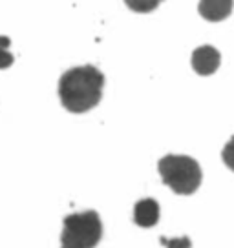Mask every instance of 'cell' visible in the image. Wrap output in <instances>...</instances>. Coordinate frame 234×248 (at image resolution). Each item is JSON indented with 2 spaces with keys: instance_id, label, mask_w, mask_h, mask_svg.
<instances>
[{
  "instance_id": "cell-8",
  "label": "cell",
  "mask_w": 234,
  "mask_h": 248,
  "mask_svg": "<svg viewBox=\"0 0 234 248\" xmlns=\"http://www.w3.org/2000/svg\"><path fill=\"white\" fill-rule=\"evenodd\" d=\"M9 44L11 40L8 37H0V70H6L13 64V55L9 51Z\"/></svg>"
},
{
  "instance_id": "cell-4",
  "label": "cell",
  "mask_w": 234,
  "mask_h": 248,
  "mask_svg": "<svg viewBox=\"0 0 234 248\" xmlns=\"http://www.w3.org/2000/svg\"><path fill=\"white\" fill-rule=\"evenodd\" d=\"M219 62H221V55L216 47L212 46H200L194 49L190 64L194 68L196 73H200L203 77L216 73V70L219 68Z\"/></svg>"
},
{
  "instance_id": "cell-1",
  "label": "cell",
  "mask_w": 234,
  "mask_h": 248,
  "mask_svg": "<svg viewBox=\"0 0 234 248\" xmlns=\"http://www.w3.org/2000/svg\"><path fill=\"white\" fill-rule=\"evenodd\" d=\"M104 75L95 66L71 68L59 80V97L71 113H84L95 108L102 97Z\"/></svg>"
},
{
  "instance_id": "cell-7",
  "label": "cell",
  "mask_w": 234,
  "mask_h": 248,
  "mask_svg": "<svg viewBox=\"0 0 234 248\" xmlns=\"http://www.w3.org/2000/svg\"><path fill=\"white\" fill-rule=\"evenodd\" d=\"M161 2L163 0H125L126 6L135 13H150V11L157 9Z\"/></svg>"
},
{
  "instance_id": "cell-10",
  "label": "cell",
  "mask_w": 234,
  "mask_h": 248,
  "mask_svg": "<svg viewBox=\"0 0 234 248\" xmlns=\"http://www.w3.org/2000/svg\"><path fill=\"white\" fill-rule=\"evenodd\" d=\"M221 159L227 164V168L234 171V137H231V140L225 144L223 152H221Z\"/></svg>"
},
{
  "instance_id": "cell-9",
  "label": "cell",
  "mask_w": 234,
  "mask_h": 248,
  "mask_svg": "<svg viewBox=\"0 0 234 248\" xmlns=\"http://www.w3.org/2000/svg\"><path fill=\"white\" fill-rule=\"evenodd\" d=\"M159 243L165 245L167 248H190L192 247L190 239L185 237V235H183V237H170V239H168V237H161Z\"/></svg>"
},
{
  "instance_id": "cell-6",
  "label": "cell",
  "mask_w": 234,
  "mask_h": 248,
  "mask_svg": "<svg viewBox=\"0 0 234 248\" xmlns=\"http://www.w3.org/2000/svg\"><path fill=\"white\" fill-rule=\"evenodd\" d=\"M134 221L141 228H150L159 221V204L154 199H141L134 206Z\"/></svg>"
},
{
  "instance_id": "cell-3",
  "label": "cell",
  "mask_w": 234,
  "mask_h": 248,
  "mask_svg": "<svg viewBox=\"0 0 234 248\" xmlns=\"http://www.w3.org/2000/svg\"><path fill=\"white\" fill-rule=\"evenodd\" d=\"M102 237L101 217L94 210L64 217L61 248H95Z\"/></svg>"
},
{
  "instance_id": "cell-2",
  "label": "cell",
  "mask_w": 234,
  "mask_h": 248,
  "mask_svg": "<svg viewBox=\"0 0 234 248\" xmlns=\"http://www.w3.org/2000/svg\"><path fill=\"white\" fill-rule=\"evenodd\" d=\"M157 171L174 194L190 195L201 185V168L188 155H165L157 163Z\"/></svg>"
},
{
  "instance_id": "cell-5",
  "label": "cell",
  "mask_w": 234,
  "mask_h": 248,
  "mask_svg": "<svg viewBox=\"0 0 234 248\" xmlns=\"http://www.w3.org/2000/svg\"><path fill=\"white\" fill-rule=\"evenodd\" d=\"M234 0H200L198 11L209 22H221L233 13Z\"/></svg>"
}]
</instances>
